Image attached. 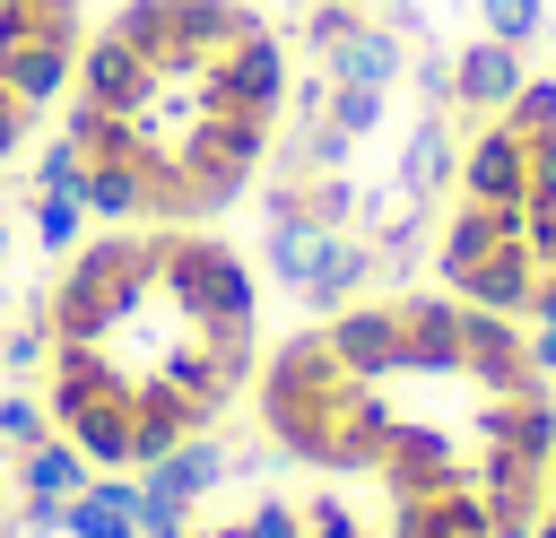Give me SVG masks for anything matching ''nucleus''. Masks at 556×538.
Returning <instances> with one entry per match:
<instances>
[{
  "label": "nucleus",
  "instance_id": "f257e3e1",
  "mask_svg": "<svg viewBox=\"0 0 556 538\" xmlns=\"http://www.w3.org/2000/svg\"><path fill=\"white\" fill-rule=\"evenodd\" d=\"M321 338H330V356L356 373V382H400L408 373V347H400V312H391V295H356V304H339L330 321H321Z\"/></svg>",
  "mask_w": 556,
  "mask_h": 538
},
{
  "label": "nucleus",
  "instance_id": "f03ea898",
  "mask_svg": "<svg viewBox=\"0 0 556 538\" xmlns=\"http://www.w3.org/2000/svg\"><path fill=\"white\" fill-rule=\"evenodd\" d=\"M452 191H460V200H486V208H530V148H521L504 121H478V130H460Z\"/></svg>",
  "mask_w": 556,
  "mask_h": 538
},
{
  "label": "nucleus",
  "instance_id": "7ed1b4c3",
  "mask_svg": "<svg viewBox=\"0 0 556 538\" xmlns=\"http://www.w3.org/2000/svg\"><path fill=\"white\" fill-rule=\"evenodd\" d=\"M391 312H400L408 373L469 382V373H460V295H452V286H400V295H391Z\"/></svg>",
  "mask_w": 556,
  "mask_h": 538
},
{
  "label": "nucleus",
  "instance_id": "20e7f679",
  "mask_svg": "<svg viewBox=\"0 0 556 538\" xmlns=\"http://www.w3.org/2000/svg\"><path fill=\"white\" fill-rule=\"evenodd\" d=\"M530 69H521V52L513 43H495V35H469L460 52H452V130H478V121H495L504 104H513V87H521Z\"/></svg>",
  "mask_w": 556,
  "mask_h": 538
},
{
  "label": "nucleus",
  "instance_id": "39448f33",
  "mask_svg": "<svg viewBox=\"0 0 556 538\" xmlns=\"http://www.w3.org/2000/svg\"><path fill=\"white\" fill-rule=\"evenodd\" d=\"M374 243L356 234V226H339V234H313V260H304V286H295V304L313 312V321H330L339 304H356L365 286H374Z\"/></svg>",
  "mask_w": 556,
  "mask_h": 538
},
{
  "label": "nucleus",
  "instance_id": "423d86ee",
  "mask_svg": "<svg viewBox=\"0 0 556 538\" xmlns=\"http://www.w3.org/2000/svg\"><path fill=\"white\" fill-rule=\"evenodd\" d=\"M460 304H478V312H513V321H530V286H539V260L521 252V234L513 243H495V252H478V260H452V269H434Z\"/></svg>",
  "mask_w": 556,
  "mask_h": 538
},
{
  "label": "nucleus",
  "instance_id": "0eeeda50",
  "mask_svg": "<svg viewBox=\"0 0 556 538\" xmlns=\"http://www.w3.org/2000/svg\"><path fill=\"white\" fill-rule=\"evenodd\" d=\"M452 165H460V130H452L443 113H417V130L400 139L391 191H400V200H417V208H434V191L452 182Z\"/></svg>",
  "mask_w": 556,
  "mask_h": 538
},
{
  "label": "nucleus",
  "instance_id": "6e6552de",
  "mask_svg": "<svg viewBox=\"0 0 556 538\" xmlns=\"http://www.w3.org/2000/svg\"><path fill=\"white\" fill-rule=\"evenodd\" d=\"M104 469L70 443V434H43L35 451H17L9 460V495H35V503H70V495H87Z\"/></svg>",
  "mask_w": 556,
  "mask_h": 538
},
{
  "label": "nucleus",
  "instance_id": "1a4fd4ad",
  "mask_svg": "<svg viewBox=\"0 0 556 538\" xmlns=\"http://www.w3.org/2000/svg\"><path fill=\"white\" fill-rule=\"evenodd\" d=\"M61 538H139V477L104 469L87 495L61 503Z\"/></svg>",
  "mask_w": 556,
  "mask_h": 538
},
{
  "label": "nucleus",
  "instance_id": "9d476101",
  "mask_svg": "<svg viewBox=\"0 0 556 538\" xmlns=\"http://www.w3.org/2000/svg\"><path fill=\"white\" fill-rule=\"evenodd\" d=\"M26 226H35V252H43V260H70L96 217H87V200H70V191H35V200H26Z\"/></svg>",
  "mask_w": 556,
  "mask_h": 538
},
{
  "label": "nucleus",
  "instance_id": "9b49d317",
  "mask_svg": "<svg viewBox=\"0 0 556 538\" xmlns=\"http://www.w3.org/2000/svg\"><path fill=\"white\" fill-rule=\"evenodd\" d=\"M43 364H52V321H43V295L0 330V373H17V382H43Z\"/></svg>",
  "mask_w": 556,
  "mask_h": 538
},
{
  "label": "nucleus",
  "instance_id": "f8f14e48",
  "mask_svg": "<svg viewBox=\"0 0 556 538\" xmlns=\"http://www.w3.org/2000/svg\"><path fill=\"white\" fill-rule=\"evenodd\" d=\"M495 121H504V130H513V139H539V130H556V69H547V78H539V69H530V78H521V87H513V104H504V113H495Z\"/></svg>",
  "mask_w": 556,
  "mask_h": 538
},
{
  "label": "nucleus",
  "instance_id": "ddd939ff",
  "mask_svg": "<svg viewBox=\"0 0 556 538\" xmlns=\"http://www.w3.org/2000/svg\"><path fill=\"white\" fill-rule=\"evenodd\" d=\"M478 35H495V43H539L547 35V0H478Z\"/></svg>",
  "mask_w": 556,
  "mask_h": 538
},
{
  "label": "nucleus",
  "instance_id": "4468645a",
  "mask_svg": "<svg viewBox=\"0 0 556 538\" xmlns=\"http://www.w3.org/2000/svg\"><path fill=\"white\" fill-rule=\"evenodd\" d=\"M261 260H269V278L295 295V286H304V260H313V226H295V217H269V243H261Z\"/></svg>",
  "mask_w": 556,
  "mask_h": 538
},
{
  "label": "nucleus",
  "instance_id": "2eb2a0df",
  "mask_svg": "<svg viewBox=\"0 0 556 538\" xmlns=\"http://www.w3.org/2000/svg\"><path fill=\"white\" fill-rule=\"evenodd\" d=\"M52 434V417H43V399L35 390H0V451L17 460V451H35Z\"/></svg>",
  "mask_w": 556,
  "mask_h": 538
},
{
  "label": "nucleus",
  "instance_id": "dca6fc26",
  "mask_svg": "<svg viewBox=\"0 0 556 538\" xmlns=\"http://www.w3.org/2000/svg\"><path fill=\"white\" fill-rule=\"evenodd\" d=\"M243 529L252 538H304V503L295 495H252L243 503Z\"/></svg>",
  "mask_w": 556,
  "mask_h": 538
},
{
  "label": "nucleus",
  "instance_id": "f3484780",
  "mask_svg": "<svg viewBox=\"0 0 556 538\" xmlns=\"http://www.w3.org/2000/svg\"><path fill=\"white\" fill-rule=\"evenodd\" d=\"M304 538H374L339 495H304Z\"/></svg>",
  "mask_w": 556,
  "mask_h": 538
},
{
  "label": "nucleus",
  "instance_id": "a211bd4d",
  "mask_svg": "<svg viewBox=\"0 0 556 538\" xmlns=\"http://www.w3.org/2000/svg\"><path fill=\"white\" fill-rule=\"evenodd\" d=\"M35 130H43V113H35L26 95H9V87H0V165H17Z\"/></svg>",
  "mask_w": 556,
  "mask_h": 538
},
{
  "label": "nucleus",
  "instance_id": "6ab92c4d",
  "mask_svg": "<svg viewBox=\"0 0 556 538\" xmlns=\"http://www.w3.org/2000/svg\"><path fill=\"white\" fill-rule=\"evenodd\" d=\"M521 252H530L539 269H556V200H530V208H521Z\"/></svg>",
  "mask_w": 556,
  "mask_h": 538
},
{
  "label": "nucleus",
  "instance_id": "aec40b11",
  "mask_svg": "<svg viewBox=\"0 0 556 538\" xmlns=\"http://www.w3.org/2000/svg\"><path fill=\"white\" fill-rule=\"evenodd\" d=\"M521 148H530V200H556V130H539Z\"/></svg>",
  "mask_w": 556,
  "mask_h": 538
},
{
  "label": "nucleus",
  "instance_id": "412c9836",
  "mask_svg": "<svg viewBox=\"0 0 556 538\" xmlns=\"http://www.w3.org/2000/svg\"><path fill=\"white\" fill-rule=\"evenodd\" d=\"M530 364H539V382H556V321L530 330Z\"/></svg>",
  "mask_w": 556,
  "mask_h": 538
},
{
  "label": "nucleus",
  "instance_id": "4be33fe9",
  "mask_svg": "<svg viewBox=\"0 0 556 538\" xmlns=\"http://www.w3.org/2000/svg\"><path fill=\"white\" fill-rule=\"evenodd\" d=\"M530 321H556V269H539V286H530Z\"/></svg>",
  "mask_w": 556,
  "mask_h": 538
},
{
  "label": "nucleus",
  "instance_id": "5701e85b",
  "mask_svg": "<svg viewBox=\"0 0 556 538\" xmlns=\"http://www.w3.org/2000/svg\"><path fill=\"white\" fill-rule=\"evenodd\" d=\"M530 538H556V503H547V512H539V521H530Z\"/></svg>",
  "mask_w": 556,
  "mask_h": 538
},
{
  "label": "nucleus",
  "instance_id": "b1692460",
  "mask_svg": "<svg viewBox=\"0 0 556 538\" xmlns=\"http://www.w3.org/2000/svg\"><path fill=\"white\" fill-rule=\"evenodd\" d=\"M9 243H17V234H9V217H0V269H9Z\"/></svg>",
  "mask_w": 556,
  "mask_h": 538
},
{
  "label": "nucleus",
  "instance_id": "393cba45",
  "mask_svg": "<svg viewBox=\"0 0 556 538\" xmlns=\"http://www.w3.org/2000/svg\"><path fill=\"white\" fill-rule=\"evenodd\" d=\"M139 538H191V529H139Z\"/></svg>",
  "mask_w": 556,
  "mask_h": 538
},
{
  "label": "nucleus",
  "instance_id": "a878e982",
  "mask_svg": "<svg viewBox=\"0 0 556 538\" xmlns=\"http://www.w3.org/2000/svg\"><path fill=\"white\" fill-rule=\"evenodd\" d=\"M547 503H556V460H547Z\"/></svg>",
  "mask_w": 556,
  "mask_h": 538
},
{
  "label": "nucleus",
  "instance_id": "bb28decb",
  "mask_svg": "<svg viewBox=\"0 0 556 538\" xmlns=\"http://www.w3.org/2000/svg\"><path fill=\"white\" fill-rule=\"evenodd\" d=\"M0 460H9V451H0Z\"/></svg>",
  "mask_w": 556,
  "mask_h": 538
}]
</instances>
